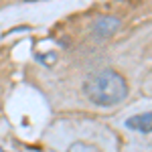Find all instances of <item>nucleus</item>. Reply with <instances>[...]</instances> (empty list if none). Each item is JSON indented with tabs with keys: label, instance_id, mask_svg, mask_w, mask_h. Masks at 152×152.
Here are the masks:
<instances>
[{
	"label": "nucleus",
	"instance_id": "f257e3e1",
	"mask_svg": "<svg viewBox=\"0 0 152 152\" xmlns=\"http://www.w3.org/2000/svg\"><path fill=\"white\" fill-rule=\"evenodd\" d=\"M85 97L99 107H112L128 97V83L114 69H102L89 75L83 85Z\"/></svg>",
	"mask_w": 152,
	"mask_h": 152
},
{
	"label": "nucleus",
	"instance_id": "f03ea898",
	"mask_svg": "<svg viewBox=\"0 0 152 152\" xmlns=\"http://www.w3.org/2000/svg\"><path fill=\"white\" fill-rule=\"evenodd\" d=\"M118 28H120V18L105 14V16H99V18L91 24V35H94V39H97V41H104V39H110V37L116 35Z\"/></svg>",
	"mask_w": 152,
	"mask_h": 152
},
{
	"label": "nucleus",
	"instance_id": "7ed1b4c3",
	"mask_svg": "<svg viewBox=\"0 0 152 152\" xmlns=\"http://www.w3.org/2000/svg\"><path fill=\"white\" fill-rule=\"evenodd\" d=\"M126 128L134 130V132H140V134H150L152 132V112L128 118L126 120Z\"/></svg>",
	"mask_w": 152,
	"mask_h": 152
},
{
	"label": "nucleus",
	"instance_id": "20e7f679",
	"mask_svg": "<svg viewBox=\"0 0 152 152\" xmlns=\"http://www.w3.org/2000/svg\"><path fill=\"white\" fill-rule=\"evenodd\" d=\"M37 61H45V63H53L55 55H37Z\"/></svg>",
	"mask_w": 152,
	"mask_h": 152
},
{
	"label": "nucleus",
	"instance_id": "39448f33",
	"mask_svg": "<svg viewBox=\"0 0 152 152\" xmlns=\"http://www.w3.org/2000/svg\"><path fill=\"white\" fill-rule=\"evenodd\" d=\"M0 152H2V148H0Z\"/></svg>",
	"mask_w": 152,
	"mask_h": 152
}]
</instances>
